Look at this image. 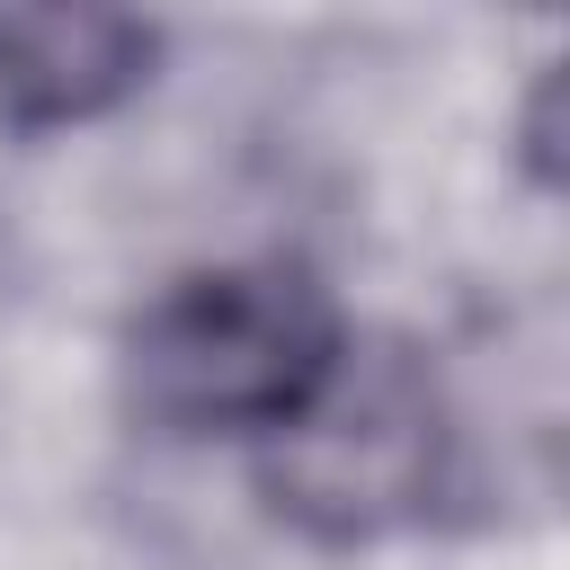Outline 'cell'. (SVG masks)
<instances>
[{"label": "cell", "instance_id": "6da1fadb", "mask_svg": "<svg viewBox=\"0 0 570 570\" xmlns=\"http://www.w3.org/2000/svg\"><path fill=\"white\" fill-rule=\"evenodd\" d=\"M347 321L303 267H205L142 303L125 392L169 436H276L338 365Z\"/></svg>", "mask_w": 570, "mask_h": 570}, {"label": "cell", "instance_id": "7a4b0ae2", "mask_svg": "<svg viewBox=\"0 0 570 570\" xmlns=\"http://www.w3.org/2000/svg\"><path fill=\"white\" fill-rule=\"evenodd\" d=\"M454 419L410 347H338L321 392L258 436L267 508L312 543H383L445 499Z\"/></svg>", "mask_w": 570, "mask_h": 570}, {"label": "cell", "instance_id": "3957f363", "mask_svg": "<svg viewBox=\"0 0 570 570\" xmlns=\"http://www.w3.org/2000/svg\"><path fill=\"white\" fill-rule=\"evenodd\" d=\"M160 36L134 9H0V125L18 134H62L107 107H125L151 80Z\"/></svg>", "mask_w": 570, "mask_h": 570}]
</instances>
